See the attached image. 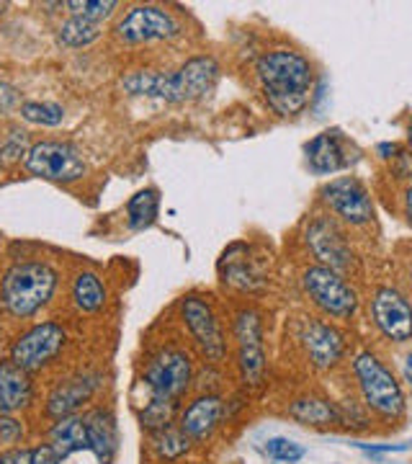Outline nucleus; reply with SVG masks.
Returning a JSON list of instances; mask_svg holds the SVG:
<instances>
[{
    "label": "nucleus",
    "instance_id": "f257e3e1",
    "mask_svg": "<svg viewBox=\"0 0 412 464\" xmlns=\"http://www.w3.org/2000/svg\"><path fill=\"white\" fill-rule=\"evenodd\" d=\"M253 75L265 106L281 119L304 114L312 103L317 70L304 52L294 47H271L261 52Z\"/></svg>",
    "mask_w": 412,
    "mask_h": 464
},
{
    "label": "nucleus",
    "instance_id": "f03ea898",
    "mask_svg": "<svg viewBox=\"0 0 412 464\" xmlns=\"http://www.w3.org/2000/svg\"><path fill=\"white\" fill-rule=\"evenodd\" d=\"M60 289V271L50 261H16L0 276V304L14 320H32Z\"/></svg>",
    "mask_w": 412,
    "mask_h": 464
},
{
    "label": "nucleus",
    "instance_id": "7ed1b4c3",
    "mask_svg": "<svg viewBox=\"0 0 412 464\" xmlns=\"http://www.w3.org/2000/svg\"><path fill=\"white\" fill-rule=\"evenodd\" d=\"M353 377L359 384L363 405L374 415H379L384 420H402L407 413V400L405 390L395 377V372L381 362L379 356L369 348L359 351L350 362Z\"/></svg>",
    "mask_w": 412,
    "mask_h": 464
},
{
    "label": "nucleus",
    "instance_id": "20e7f679",
    "mask_svg": "<svg viewBox=\"0 0 412 464\" xmlns=\"http://www.w3.org/2000/svg\"><path fill=\"white\" fill-rule=\"evenodd\" d=\"M299 286L325 320H353L361 310V292L348 276L328 266L307 264L299 274Z\"/></svg>",
    "mask_w": 412,
    "mask_h": 464
},
{
    "label": "nucleus",
    "instance_id": "39448f33",
    "mask_svg": "<svg viewBox=\"0 0 412 464\" xmlns=\"http://www.w3.org/2000/svg\"><path fill=\"white\" fill-rule=\"evenodd\" d=\"M302 240L304 248L314 258V264L328 266L332 271L350 276L359 271V253L356 246L350 240V230H346L335 217H330L328 212H314L307 217L304 227H302Z\"/></svg>",
    "mask_w": 412,
    "mask_h": 464
},
{
    "label": "nucleus",
    "instance_id": "423d86ee",
    "mask_svg": "<svg viewBox=\"0 0 412 464\" xmlns=\"http://www.w3.org/2000/svg\"><path fill=\"white\" fill-rule=\"evenodd\" d=\"M317 204L335 217L346 230H366L374 225V197L359 176H338L320 186Z\"/></svg>",
    "mask_w": 412,
    "mask_h": 464
},
{
    "label": "nucleus",
    "instance_id": "0eeeda50",
    "mask_svg": "<svg viewBox=\"0 0 412 464\" xmlns=\"http://www.w3.org/2000/svg\"><path fill=\"white\" fill-rule=\"evenodd\" d=\"M369 320L392 346L412 343V297L397 284L381 282L369 292Z\"/></svg>",
    "mask_w": 412,
    "mask_h": 464
},
{
    "label": "nucleus",
    "instance_id": "6e6552de",
    "mask_svg": "<svg viewBox=\"0 0 412 464\" xmlns=\"http://www.w3.org/2000/svg\"><path fill=\"white\" fill-rule=\"evenodd\" d=\"M114 39L127 47H142V44H158V42H173L183 34L181 18L173 11L155 3H139L132 5L127 14L114 24Z\"/></svg>",
    "mask_w": 412,
    "mask_h": 464
},
{
    "label": "nucleus",
    "instance_id": "1a4fd4ad",
    "mask_svg": "<svg viewBox=\"0 0 412 464\" xmlns=\"http://www.w3.org/2000/svg\"><path fill=\"white\" fill-rule=\"evenodd\" d=\"M232 338L237 348V369L245 387L255 390L263 387L268 372V353H265L263 315L255 307H240L232 315Z\"/></svg>",
    "mask_w": 412,
    "mask_h": 464
},
{
    "label": "nucleus",
    "instance_id": "9d476101",
    "mask_svg": "<svg viewBox=\"0 0 412 464\" xmlns=\"http://www.w3.org/2000/svg\"><path fill=\"white\" fill-rule=\"evenodd\" d=\"M26 173L42 181L60 183V186H70V183L85 179V158H82L81 148H75L67 140H39L32 142V148L26 152L24 160Z\"/></svg>",
    "mask_w": 412,
    "mask_h": 464
},
{
    "label": "nucleus",
    "instance_id": "9b49d317",
    "mask_svg": "<svg viewBox=\"0 0 412 464\" xmlns=\"http://www.w3.org/2000/svg\"><path fill=\"white\" fill-rule=\"evenodd\" d=\"M178 313H181L183 325L191 335L194 346L198 353L209 362V364H222L227 359V333L222 328V320L216 315L215 304L201 295H186L178 302Z\"/></svg>",
    "mask_w": 412,
    "mask_h": 464
},
{
    "label": "nucleus",
    "instance_id": "f8f14e48",
    "mask_svg": "<svg viewBox=\"0 0 412 464\" xmlns=\"http://www.w3.org/2000/svg\"><path fill=\"white\" fill-rule=\"evenodd\" d=\"M67 346L65 325L57 320H42L34 323L26 331H21L8 348V362L21 366L24 372H42L62 353Z\"/></svg>",
    "mask_w": 412,
    "mask_h": 464
},
{
    "label": "nucleus",
    "instance_id": "ddd939ff",
    "mask_svg": "<svg viewBox=\"0 0 412 464\" xmlns=\"http://www.w3.org/2000/svg\"><path fill=\"white\" fill-rule=\"evenodd\" d=\"M194 382L191 353L178 346L160 348L145 366V387L149 398L181 400Z\"/></svg>",
    "mask_w": 412,
    "mask_h": 464
},
{
    "label": "nucleus",
    "instance_id": "4468645a",
    "mask_svg": "<svg viewBox=\"0 0 412 464\" xmlns=\"http://www.w3.org/2000/svg\"><path fill=\"white\" fill-rule=\"evenodd\" d=\"M363 152L343 130L332 127L314 134L304 145V166L312 176H338L361 163Z\"/></svg>",
    "mask_w": 412,
    "mask_h": 464
},
{
    "label": "nucleus",
    "instance_id": "2eb2a0df",
    "mask_svg": "<svg viewBox=\"0 0 412 464\" xmlns=\"http://www.w3.org/2000/svg\"><path fill=\"white\" fill-rule=\"evenodd\" d=\"M222 65L215 54H191L176 70H170L168 81V103H194L204 101L219 83Z\"/></svg>",
    "mask_w": 412,
    "mask_h": 464
},
{
    "label": "nucleus",
    "instance_id": "dca6fc26",
    "mask_svg": "<svg viewBox=\"0 0 412 464\" xmlns=\"http://www.w3.org/2000/svg\"><path fill=\"white\" fill-rule=\"evenodd\" d=\"M302 348L317 372H330L343 362L348 341L338 325L328 323L325 317H307L299 331Z\"/></svg>",
    "mask_w": 412,
    "mask_h": 464
},
{
    "label": "nucleus",
    "instance_id": "f3484780",
    "mask_svg": "<svg viewBox=\"0 0 412 464\" xmlns=\"http://www.w3.org/2000/svg\"><path fill=\"white\" fill-rule=\"evenodd\" d=\"M222 284L243 295H255L265 286V271L250 243H232L219 258Z\"/></svg>",
    "mask_w": 412,
    "mask_h": 464
},
{
    "label": "nucleus",
    "instance_id": "a211bd4d",
    "mask_svg": "<svg viewBox=\"0 0 412 464\" xmlns=\"http://www.w3.org/2000/svg\"><path fill=\"white\" fill-rule=\"evenodd\" d=\"M225 415H227L225 400L215 395V392H206V395L194 398L183 408L181 415H178V429L194 444H204V441H209L215 436Z\"/></svg>",
    "mask_w": 412,
    "mask_h": 464
},
{
    "label": "nucleus",
    "instance_id": "6ab92c4d",
    "mask_svg": "<svg viewBox=\"0 0 412 464\" xmlns=\"http://www.w3.org/2000/svg\"><path fill=\"white\" fill-rule=\"evenodd\" d=\"M101 387L99 374H78V377H70V380L57 382L52 387V392L47 395L44 402V415L57 420V418H65V415H75L81 411L88 400L96 395V390Z\"/></svg>",
    "mask_w": 412,
    "mask_h": 464
},
{
    "label": "nucleus",
    "instance_id": "aec40b11",
    "mask_svg": "<svg viewBox=\"0 0 412 464\" xmlns=\"http://www.w3.org/2000/svg\"><path fill=\"white\" fill-rule=\"evenodd\" d=\"M34 382L29 372H24L14 362H0V413L16 415L34 405Z\"/></svg>",
    "mask_w": 412,
    "mask_h": 464
},
{
    "label": "nucleus",
    "instance_id": "412c9836",
    "mask_svg": "<svg viewBox=\"0 0 412 464\" xmlns=\"http://www.w3.org/2000/svg\"><path fill=\"white\" fill-rule=\"evenodd\" d=\"M85 420V433H88V449L99 459V464H111L119 444V431H116V418L109 408H93L82 413Z\"/></svg>",
    "mask_w": 412,
    "mask_h": 464
},
{
    "label": "nucleus",
    "instance_id": "4be33fe9",
    "mask_svg": "<svg viewBox=\"0 0 412 464\" xmlns=\"http://www.w3.org/2000/svg\"><path fill=\"white\" fill-rule=\"evenodd\" d=\"M286 415L302 426H312V429H332V426L346 423L340 408L332 400L320 398V395H302V398L292 400L286 408Z\"/></svg>",
    "mask_w": 412,
    "mask_h": 464
},
{
    "label": "nucleus",
    "instance_id": "5701e85b",
    "mask_svg": "<svg viewBox=\"0 0 412 464\" xmlns=\"http://www.w3.org/2000/svg\"><path fill=\"white\" fill-rule=\"evenodd\" d=\"M47 447L60 457V462L70 459L72 454L91 451V449H88V433H85V420H82V415L75 413L52 420L50 431H47Z\"/></svg>",
    "mask_w": 412,
    "mask_h": 464
},
{
    "label": "nucleus",
    "instance_id": "b1692460",
    "mask_svg": "<svg viewBox=\"0 0 412 464\" xmlns=\"http://www.w3.org/2000/svg\"><path fill=\"white\" fill-rule=\"evenodd\" d=\"M70 299L82 315H96L109 302V289L96 271H78L70 282Z\"/></svg>",
    "mask_w": 412,
    "mask_h": 464
},
{
    "label": "nucleus",
    "instance_id": "393cba45",
    "mask_svg": "<svg viewBox=\"0 0 412 464\" xmlns=\"http://www.w3.org/2000/svg\"><path fill=\"white\" fill-rule=\"evenodd\" d=\"M168 81H170V70H129L121 75V91L129 96H145V99H158L168 103Z\"/></svg>",
    "mask_w": 412,
    "mask_h": 464
},
{
    "label": "nucleus",
    "instance_id": "a878e982",
    "mask_svg": "<svg viewBox=\"0 0 412 464\" xmlns=\"http://www.w3.org/2000/svg\"><path fill=\"white\" fill-rule=\"evenodd\" d=\"M103 36V24H96L91 18L82 16H67L60 26H57V42L65 50H82L96 44Z\"/></svg>",
    "mask_w": 412,
    "mask_h": 464
},
{
    "label": "nucleus",
    "instance_id": "bb28decb",
    "mask_svg": "<svg viewBox=\"0 0 412 464\" xmlns=\"http://www.w3.org/2000/svg\"><path fill=\"white\" fill-rule=\"evenodd\" d=\"M160 215V191L158 188H142L132 199L127 201V227L132 232L149 230Z\"/></svg>",
    "mask_w": 412,
    "mask_h": 464
},
{
    "label": "nucleus",
    "instance_id": "cd10ccee",
    "mask_svg": "<svg viewBox=\"0 0 412 464\" xmlns=\"http://www.w3.org/2000/svg\"><path fill=\"white\" fill-rule=\"evenodd\" d=\"M191 447H194V441L178 426L149 433V451L155 454L158 462H178V459H183L191 451Z\"/></svg>",
    "mask_w": 412,
    "mask_h": 464
},
{
    "label": "nucleus",
    "instance_id": "c85d7f7f",
    "mask_svg": "<svg viewBox=\"0 0 412 464\" xmlns=\"http://www.w3.org/2000/svg\"><path fill=\"white\" fill-rule=\"evenodd\" d=\"M18 116L26 124L52 130V127H60L65 121V106L54 103V101H24L21 109H18Z\"/></svg>",
    "mask_w": 412,
    "mask_h": 464
},
{
    "label": "nucleus",
    "instance_id": "c756f323",
    "mask_svg": "<svg viewBox=\"0 0 412 464\" xmlns=\"http://www.w3.org/2000/svg\"><path fill=\"white\" fill-rule=\"evenodd\" d=\"M176 415H181L178 413V400L149 398V402H145V411L139 413V423L148 433L163 431V429H170L176 423Z\"/></svg>",
    "mask_w": 412,
    "mask_h": 464
},
{
    "label": "nucleus",
    "instance_id": "7c9ffc66",
    "mask_svg": "<svg viewBox=\"0 0 412 464\" xmlns=\"http://www.w3.org/2000/svg\"><path fill=\"white\" fill-rule=\"evenodd\" d=\"M65 8L70 11V16H82L96 21V24H103L121 8V3H116V0H67Z\"/></svg>",
    "mask_w": 412,
    "mask_h": 464
},
{
    "label": "nucleus",
    "instance_id": "2f4dec72",
    "mask_svg": "<svg viewBox=\"0 0 412 464\" xmlns=\"http://www.w3.org/2000/svg\"><path fill=\"white\" fill-rule=\"evenodd\" d=\"M32 148L26 130H11L0 142V168L21 166L26 160V152Z\"/></svg>",
    "mask_w": 412,
    "mask_h": 464
},
{
    "label": "nucleus",
    "instance_id": "473e14b6",
    "mask_svg": "<svg viewBox=\"0 0 412 464\" xmlns=\"http://www.w3.org/2000/svg\"><path fill=\"white\" fill-rule=\"evenodd\" d=\"M265 454H268L273 462L297 464L304 459L307 449L302 447V444H297V441L283 439V436H273V439H268V441H265Z\"/></svg>",
    "mask_w": 412,
    "mask_h": 464
},
{
    "label": "nucleus",
    "instance_id": "72a5a7b5",
    "mask_svg": "<svg viewBox=\"0 0 412 464\" xmlns=\"http://www.w3.org/2000/svg\"><path fill=\"white\" fill-rule=\"evenodd\" d=\"M24 441V420L16 415L0 413V447L14 449Z\"/></svg>",
    "mask_w": 412,
    "mask_h": 464
},
{
    "label": "nucleus",
    "instance_id": "f704fd0d",
    "mask_svg": "<svg viewBox=\"0 0 412 464\" xmlns=\"http://www.w3.org/2000/svg\"><path fill=\"white\" fill-rule=\"evenodd\" d=\"M21 93H18L16 85H11L5 78H0V116L18 114L21 109Z\"/></svg>",
    "mask_w": 412,
    "mask_h": 464
},
{
    "label": "nucleus",
    "instance_id": "c9c22d12",
    "mask_svg": "<svg viewBox=\"0 0 412 464\" xmlns=\"http://www.w3.org/2000/svg\"><path fill=\"white\" fill-rule=\"evenodd\" d=\"M34 449L26 447H14L0 451V464H32Z\"/></svg>",
    "mask_w": 412,
    "mask_h": 464
},
{
    "label": "nucleus",
    "instance_id": "e433bc0d",
    "mask_svg": "<svg viewBox=\"0 0 412 464\" xmlns=\"http://www.w3.org/2000/svg\"><path fill=\"white\" fill-rule=\"evenodd\" d=\"M399 212L412 230V181L402 183V188H399Z\"/></svg>",
    "mask_w": 412,
    "mask_h": 464
},
{
    "label": "nucleus",
    "instance_id": "4c0bfd02",
    "mask_svg": "<svg viewBox=\"0 0 412 464\" xmlns=\"http://www.w3.org/2000/svg\"><path fill=\"white\" fill-rule=\"evenodd\" d=\"M363 454H395V451H407L410 444H356Z\"/></svg>",
    "mask_w": 412,
    "mask_h": 464
},
{
    "label": "nucleus",
    "instance_id": "58836bf2",
    "mask_svg": "<svg viewBox=\"0 0 412 464\" xmlns=\"http://www.w3.org/2000/svg\"><path fill=\"white\" fill-rule=\"evenodd\" d=\"M32 464H62V462H60V457H57L47 444H39V447H34Z\"/></svg>",
    "mask_w": 412,
    "mask_h": 464
},
{
    "label": "nucleus",
    "instance_id": "ea45409f",
    "mask_svg": "<svg viewBox=\"0 0 412 464\" xmlns=\"http://www.w3.org/2000/svg\"><path fill=\"white\" fill-rule=\"evenodd\" d=\"M402 150L405 148H402V145H397V142H379V145H377V155H379L381 163H387V166H389Z\"/></svg>",
    "mask_w": 412,
    "mask_h": 464
},
{
    "label": "nucleus",
    "instance_id": "a19ab883",
    "mask_svg": "<svg viewBox=\"0 0 412 464\" xmlns=\"http://www.w3.org/2000/svg\"><path fill=\"white\" fill-rule=\"evenodd\" d=\"M402 380L412 387V351L405 356V362H402Z\"/></svg>",
    "mask_w": 412,
    "mask_h": 464
},
{
    "label": "nucleus",
    "instance_id": "79ce46f5",
    "mask_svg": "<svg viewBox=\"0 0 412 464\" xmlns=\"http://www.w3.org/2000/svg\"><path fill=\"white\" fill-rule=\"evenodd\" d=\"M405 142H407V150L412 152V116L407 119V124H405Z\"/></svg>",
    "mask_w": 412,
    "mask_h": 464
},
{
    "label": "nucleus",
    "instance_id": "37998d69",
    "mask_svg": "<svg viewBox=\"0 0 412 464\" xmlns=\"http://www.w3.org/2000/svg\"><path fill=\"white\" fill-rule=\"evenodd\" d=\"M405 282H407V295L412 297V258L410 264H407V271H405Z\"/></svg>",
    "mask_w": 412,
    "mask_h": 464
},
{
    "label": "nucleus",
    "instance_id": "c03bdc74",
    "mask_svg": "<svg viewBox=\"0 0 412 464\" xmlns=\"http://www.w3.org/2000/svg\"><path fill=\"white\" fill-rule=\"evenodd\" d=\"M8 14V3H0V18Z\"/></svg>",
    "mask_w": 412,
    "mask_h": 464
}]
</instances>
